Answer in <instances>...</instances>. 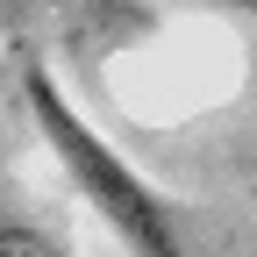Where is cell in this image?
<instances>
[{"label": "cell", "mask_w": 257, "mask_h": 257, "mask_svg": "<svg viewBox=\"0 0 257 257\" xmlns=\"http://www.w3.org/2000/svg\"><path fill=\"white\" fill-rule=\"evenodd\" d=\"M221 15H236V22H257V0H214Z\"/></svg>", "instance_id": "cell-3"}, {"label": "cell", "mask_w": 257, "mask_h": 257, "mask_svg": "<svg viewBox=\"0 0 257 257\" xmlns=\"http://www.w3.org/2000/svg\"><path fill=\"white\" fill-rule=\"evenodd\" d=\"M15 100H22L29 121H36L43 150L57 157L64 186L86 200V214L100 221L128 257H186V236H179L172 200L136 172L128 150H114L100 128H93V114H86L72 93H64V79L50 72V57H36L29 43L15 50Z\"/></svg>", "instance_id": "cell-1"}, {"label": "cell", "mask_w": 257, "mask_h": 257, "mask_svg": "<svg viewBox=\"0 0 257 257\" xmlns=\"http://www.w3.org/2000/svg\"><path fill=\"white\" fill-rule=\"evenodd\" d=\"M0 257H72V250H64L50 229H36L29 214H8L0 221Z\"/></svg>", "instance_id": "cell-2"}, {"label": "cell", "mask_w": 257, "mask_h": 257, "mask_svg": "<svg viewBox=\"0 0 257 257\" xmlns=\"http://www.w3.org/2000/svg\"><path fill=\"white\" fill-rule=\"evenodd\" d=\"M250 186H257V136H250Z\"/></svg>", "instance_id": "cell-4"}]
</instances>
